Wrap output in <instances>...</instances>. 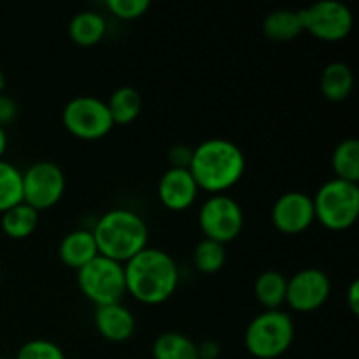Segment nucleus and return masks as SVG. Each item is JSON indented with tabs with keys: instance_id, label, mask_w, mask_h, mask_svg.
Here are the masks:
<instances>
[{
	"instance_id": "1",
	"label": "nucleus",
	"mask_w": 359,
	"mask_h": 359,
	"mask_svg": "<svg viewBox=\"0 0 359 359\" xmlns=\"http://www.w3.org/2000/svg\"><path fill=\"white\" fill-rule=\"evenodd\" d=\"M126 293L144 305H160L175 293L179 286V266L163 249L149 248L123 265Z\"/></svg>"
},
{
	"instance_id": "2",
	"label": "nucleus",
	"mask_w": 359,
	"mask_h": 359,
	"mask_svg": "<svg viewBox=\"0 0 359 359\" xmlns=\"http://www.w3.org/2000/svg\"><path fill=\"white\" fill-rule=\"evenodd\" d=\"M189 172L198 189L209 195H223L244 175L245 156L231 140L207 139L193 147Z\"/></svg>"
},
{
	"instance_id": "3",
	"label": "nucleus",
	"mask_w": 359,
	"mask_h": 359,
	"mask_svg": "<svg viewBox=\"0 0 359 359\" xmlns=\"http://www.w3.org/2000/svg\"><path fill=\"white\" fill-rule=\"evenodd\" d=\"M98 255L125 265L147 248L149 228L146 221L130 209H111L91 230Z\"/></svg>"
},
{
	"instance_id": "4",
	"label": "nucleus",
	"mask_w": 359,
	"mask_h": 359,
	"mask_svg": "<svg viewBox=\"0 0 359 359\" xmlns=\"http://www.w3.org/2000/svg\"><path fill=\"white\" fill-rule=\"evenodd\" d=\"M293 340V318L280 309L256 316L248 325L244 335L245 349L258 359L280 358L291 349Z\"/></svg>"
},
{
	"instance_id": "5",
	"label": "nucleus",
	"mask_w": 359,
	"mask_h": 359,
	"mask_svg": "<svg viewBox=\"0 0 359 359\" xmlns=\"http://www.w3.org/2000/svg\"><path fill=\"white\" fill-rule=\"evenodd\" d=\"M314 216L332 231L349 230L359 216V186L342 179H330L312 196Z\"/></svg>"
},
{
	"instance_id": "6",
	"label": "nucleus",
	"mask_w": 359,
	"mask_h": 359,
	"mask_svg": "<svg viewBox=\"0 0 359 359\" xmlns=\"http://www.w3.org/2000/svg\"><path fill=\"white\" fill-rule=\"evenodd\" d=\"M77 286L95 307L119 304L126 294L125 270L121 263L98 255L77 270Z\"/></svg>"
},
{
	"instance_id": "7",
	"label": "nucleus",
	"mask_w": 359,
	"mask_h": 359,
	"mask_svg": "<svg viewBox=\"0 0 359 359\" xmlns=\"http://www.w3.org/2000/svg\"><path fill=\"white\" fill-rule=\"evenodd\" d=\"M62 119L67 132L81 140H98L114 128L107 104L90 95L72 98L63 109Z\"/></svg>"
},
{
	"instance_id": "8",
	"label": "nucleus",
	"mask_w": 359,
	"mask_h": 359,
	"mask_svg": "<svg viewBox=\"0 0 359 359\" xmlns=\"http://www.w3.org/2000/svg\"><path fill=\"white\" fill-rule=\"evenodd\" d=\"M198 226L203 237L226 245L244 228V212L237 200L223 195H210L198 210Z\"/></svg>"
},
{
	"instance_id": "9",
	"label": "nucleus",
	"mask_w": 359,
	"mask_h": 359,
	"mask_svg": "<svg viewBox=\"0 0 359 359\" xmlns=\"http://www.w3.org/2000/svg\"><path fill=\"white\" fill-rule=\"evenodd\" d=\"M304 32L325 42H339L353 30V13L339 0H321L300 9Z\"/></svg>"
},
{
	"instance_id": "10",
	"label": "nucleus",
	"mask_w": 359,
	"mask_h": 359,
	"mask_svg": "<svg viewBox=\"0 0 359 359\" xmlns=\"http://www.w3.org/2000/svg\"><path fill=\"white\" fill-rule=\"evenodd\" d=\"M67 179L53 161H37L23 172V202L37 212L55 207L65 195Z\"/></svg>"
},
{
	"instance_id": "11",
	"label": "nucleus",
	"mask_w": 359,
	"mask_h": 359,
	"mask_svg": "<svg viewBox=\"0 0 359 359\" xmlns=\"http://www.w3.org/2000/svg\"><path fill=\"white\" fill-rule=\"evenodd\" d=\"M330 294L332 280L319 269H304L287 279L286 304L302 314L319 311L328 302Z\"/></svg>"
},
{
	"instance_id": "12",
	"label": "nucleus",
	"mask_w": 359,
	"mask_h": 359,
	"mask_svg": "<svg viewBox=\"0 0 359 359\" xmlns=\"http://www.w3.org/2000/svg\"><path fill=\"white\" fill-rule=\"evenodd\" d=\"M314 221V203L307 193L287 191L280 195L272 207V223L280 233H304Z\"/></svg>"
},
{
	"instance_id": "13",
	"label": "nucleus",
	"mask_w": 359,
	"mask_h": 359,
	"mask_svg": "<svg viewBox=\"0 0 359 359\" xmlns=\"http://www.w3.org/2000/svg\"><path fill=\"white\" fill-rule=\"evenodd\" d=\"M198 186L186 168H168L158 182V198L168 210L189 209L198 196Z\"/></svg>"
},
{
	"instance_id": "14",
	"label": "nucleus",
	"mask_w": 359,
	"mask_h": 359,
	"mask_svg": "<svg viewBox=\"0 0 359 359\" xmlns=\"http://www.w3.org/2000/svg\"><path fill=\"white\" fill-rule=\"evenodd\" d=\"M95 328L109 342H126L133 337L137 321L133 312L119 302V304L102 305L95 309Z\"/></svg>"
},
{
	"instance_id": "15",
	"label": "nucleus",
	"mask_w": 359,
	"mask_h": 359,
	"mask_svg": "<svg viewBox=\"0 0 359 359\" xmlns=\"http://www.w3.org/2000/svg\"><path fill=\"white\" fill-rule=\"evenodd\" d=\"M60 259L74 270L83 269L98 256L97 242L91 230H74L63 237L58 248Z\"/></svg>"
},
{
	"instance_id": "16",
	"label": "nucleus",
	"mask_w": 359,
	"mask_h": 359,
	"mask_svg": "<svg viewBox=\"0 0 359 359\" xmlns=\"http://www.w3.org/2000/svg\"><path fill=\"white\" fill-rule=\"evenodd\" d=\"M107 34L105 18L97 11H83L76 14L69 25V35L72 42L81 48H93Z\"/></svg>"
},
{
	"instance_id": "17",
	"label": "nucleus",
	"mask_w": 359,
	"mask_h": 359,
	"mask_svg": "<svg viewBox=\"0 0 359 359\" xmlns=\"http://www.w3.org/2000/svg\"><path fill=\"white\" fill-rule=\"evenodd\" d=\"M304 32L300 11L276 9L266 14L263 21V34L273 42H290Z\"/></svg>"
},
{
	"instance_id": "18",
	"label": "nucleus",
	"mask_w": 359,
	"mask_h": 359,
	"mask_svg": "<svg viewBox=\"0 0 359 359\" xmlns=\"http://www.w3.org/2000/svg\"><path fill=\"white\" fill-rule=\"evenodd\" d=\"M354 86L353 70L344 62H332L321 74V91L326 100L344 102Z\"/></svg>"
},
{
	"instance_id": "19",
	"label": "nucleus",
	"mask_w": 359,
	"mask_h": 359,
	"mask_svg": "<svg viewBox=\"0 0 359 359\" xmlns=\"http://www.w3.org/2000/svg\"><path fill=\"white\" fill-rule=\"evenodd\" d=\"M287 279L277 270H265L255 280V297L265 311H277L286 304Z\"/></svg>"
},
{
	"instance_id": "20",
	"label": "nucleus",
	"mask_w": 359,
	"mask_h": 359,
	"mask_svg": "<svg viewBox=\"0 0 359 359\" xmlns=\"http://www.w3.org/2000/svg\"><path fill=\"white\" fill-rule=\"evenodd\" d=\"M107 104L109 112L114 125H130L139 118L142 111V97L139 91L132 86H121L109 97Z\"/></svg>"
},
{
	"instance_id": "21",
	"label": "nucleus",
	"mask_w": 359,
	"mask_h": 359,
	"mask_svg": "<svg viewBox=\"0 0 359 359\" xmlns=\"http://www.w3.org/2000/svg\"><path fill=\"white\" fill-rule=\"evenodd\" d=\"M37 224L39 212L25 202L18 203V205L2 212V221H0L4 233L9 238H16V241L30 237L37 230Z\"/></svg>"
},
{
	"instance_id": "22",
	"label": "nucleus",
	"mask_w": 359,
	"mask_h": 359,
	"mask_svg": "<svg viewBox=\"0 0 359 359\" xmlns=\"http://www.w3.org/2000/svg\"><path fill=\"white\" fill-rule=\"evenodd\" d=\"M153 359H198V351L184 333L165 332L154 340Z\"/></svg>"
},
{
	"instance_id": "23",
	"label": "nucleus",
	"mask_w": 359,
	"mask_h": 359,
	"mask_svg": "<svg viewBox=\"0 0 359 359\" xmlns=\"http://www.w3.org/2000/svg\"><path fill=\"white\" fill-rule=\"evenodd\" d=\"M332 167L335 172V179L342 181L354 182L358 184L359 181V142L358 139L342 140L335 147L332 154Z\"/></svg>"
},
{
	"instance_id": "24",
	"label": "nucleus",
	"mask_w": 359,
	"mask_h": 359,
	"mask_svg": "<svg viewBox=\"0 0 359 359\" xmlns=\"http://www.w3.org/2000/svg\"><path fill=\"white\" fill-rule=\"evenodd\" d=\"M23 202V172L16 165L0 160V212Z\"/></svg>"
},
{
	"instance_id": "25",
	"label": "nucleus",
	"mask_w": 359,
	"mask_h": 359,
	"mask_svg": "<svg viewBox=\"0 0 359 359\" xmlns=\"http://www.w3.org/2000/svg\"><path fill=\"white\" fill-rule=\"evenodd\" d=\"M195 269L202 273H216L226 263V248L210 238H202L193 251Z\"/></svg>"
},
{
	"instance_id": "26",
	"label": "nucleus",
	"mask_w": 359,
	"mask_h": 359,
	"mask_svg": "<svg viewBox=\"0 0 359 359\" xmlns=\"http://www.w3.org/2000/svg\"><path fill=\"white\" fill-rule=\"evenodd\" d=\"M16 359H67L62 347L51 340L37 339L23 344L18 351Z\"/></svg>"
},
{
	"instance_id": "27",
	"label": "nucleus",
	"mask_w": 359,
	"mask_h": 359,
	"mask_svg": "<svg viewBox=\"0 0 359 359\" xmlns=\"http://www.w3.org/2000/svg\"><path fill=\"white\" fill-rule=\"evenodd\" d=\"M105 7L118 20L132 21L144 16L146 11L151 7V4L147 0H107Z\"/></svg>"
},
{
	"instance_id": "28",
	"label": "nucleus",
	"mask_w": 359,
	"mask_h": 359,
	"mask_svg": "<svg viewBox=\"0 0 359 359\" xmlns=\"http://www.w3.org/2000/svg\"><path fill=\"white\" fill-rule=\"evenodd\" d=\"M191 158H193V149L189 146H184V144L174 146L170 151H168L170 168H186V170H189Z\"/></svg>"
},
{
	"instance_id": "29",
	"label": "nucleus",
	"mask_w": 359,
	"mask_h": 359,
	"mask_svg": "<svg viewBox=\"0 0 359 359\" xmlns=\"http://www.w3.org/2000/svg\"><path fill=\"white\" fill-rule=\"evenodd\" d=\"M18 116V105L7 95H0V126H6L9 123H13Z\"/></svg>"
},
{
	"instance_id": "30",
	"label": "nucleus",
	"mask_w": 359,
	"mask_h": 359,
	"mask_svg": "<svg viewBox=\"0 0 359 359\" xmlns=\"http://www.w3.org/2000/svg\"><path fill=\"white\" fill-rule=\"evenodd\" d=\"M196 351H198V359H217L221 356V346L214 340L196 344Z\"/></svg>"
},
{
	"instance_id": "31",
	"label": "nucleus",
	"mask_w": 359,
	"mask_h": 359,
	"mask_svg": "<svg viewBox=\"0 0 359 359\" xmlns=\"http://www.w3.org/2000/svg\"><path fill=\"white\" fill-rule=\"evenodd\" d=\"M347 305L354 316L359 314V280L354 279L347 291Z\"/></svg>"
},
{
	"instance_id": "32",
	"label": "nucleus",
	"mask_w": 359,
	"mask_h": 359,
	"mask_svg": "<svg viewBox=\"0 0 359 359\" xmlns=\"http://www.w3.org/2000/svg\"><path fill=\"white\" fill-rule=\"evenodd\" d=\"M7 144H9V140H7V133H6V128H2V126H0V160H2L4 153H6V149H7Z\"/></svg>"
},
{
	"instance_id": "33",
	"label": "nucleus",
	"mask_w": 359,
	"mask_h": 359,
	"mask_svg": "<svg viewBox=\"0 0 359 359\" xmlns=\"http://www.w3.org/2000/svg\"><path fill=\"white\" fill-rule=\"evenodd\" d=\"M4 88H6V76H4V72L0 70V95L4 93Z\"/></svg>"
},
{
	"instance_id": "34",
	"label": "nucleus",
	"mask_w": 359,
	"mask_h": 359,
	"mask_svg": "<svg viewBox=\"0 0 359 359\" xmlns=\"http://www.w3.org/2000/svg\"><path fill=\"white\" fill-rule=\"evenodd\" d=\"M0 283H2V276H0Z\"/></svg>"
},
{
	"instance_id": "35",
	"label": "nucleus",
	"mask_w": 359,
	"mask_h": 359,
	"mask_svg": "<svg viewBox=\"0 0 359 359\" xmlns=\"http://www.w3.org/2000/svg\"><path fill=\"white\" fill-rule=\"evenodd\" d=\"M0 359H9V358H0Z\"/></svg>"
}]
</instances>
